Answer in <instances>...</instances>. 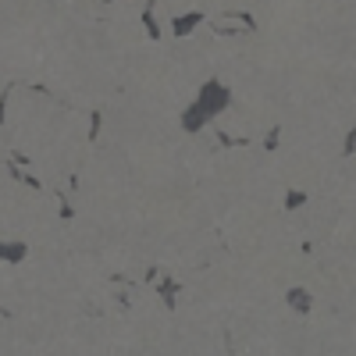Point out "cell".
<instances>
[{
    "label": "cell",
    "mask_w": 356,
    "mask_h": 356,
    "mask_svg": "<svg viewBox=\"0 0 356 356\" xmlns=\"http://www.w3.org/2000/svg\"><path fill=\"white\" fill-rule=\"evenodd\" d=\"M22 257H25V246H22V243H0V260H11V264H15V260H22Z\"/></svg>",
    "instance_id": "1"
}]
</instances>
